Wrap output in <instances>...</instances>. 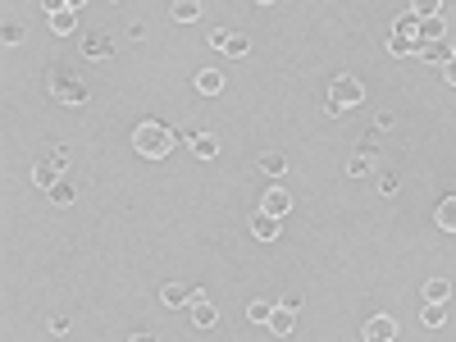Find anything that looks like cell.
Returning a JSON list of instances; mask_svg holds the SVG:
<instances>
[{
    "label": "cell",
    "instance_id": "1",
    "mask_svg": "<svg viewBox=\"0 0 456 342\" xmlns=\"http://www.w3.org/2000/svg\"><path fill=\"white\" fill-rule=\"evenodd\" d=\"M173 128L169 123H160V119H147V123H137L133 128V151L142 155V160H164V155L173 151Z\"/></svg>",
    "mask_w": 456,
    "mask_h": 342
},
{
    "label": "cell",
    "instance_id": "2",
    "mask_svg": "<svg viewBox=\"0 0 456 342\" xmlns=\"http://www.w3.org/2000/svg\"><path fill=\"white\" fill-rule=\"evenodd\" d=\"M46 92H51L55 101H64V105H87V101H92L87 83L73 73L69 64H60V68H46Z\"/></svg>",
    "mask_w": 456,
    "mask_h": 342
},
{
    "label": "cell",
    "instance_id": "3",
    "mask_svg": "<svg viewBox=\"0 0 456 342\" xmlns=\"http://www.w3.org/2000/svg\"><path fill=\"white\" fill-rule=\"evenodd\" d=\"M328 101H338L343 110H356V105L365 101V87H361V78H352V73H338L333 83H328Z\"/></svg>",
    "mask_w": 456,
    "mask_h": 342
},
{
    "label": "cell",
    "instance_id": "4",
    "mask_svg": "<svg viewBox=\"0 0 456 342\" xmlns=\"http://www.w3.org/2000/svg\"><path fill=\"white\" fill-rule=\"evenodd\" d=\"M361 338H365V342H388V338H397V319H393V315H374L370 324L361 329Z\"/></svg>",
    "mask_w": 456,
    "mask_h": 342
},
{
    "label": "cell",
    "instance_id": "5",
    "mask_svg": "<svg viewBox=\"0 0 456 342\" xmlns=\"http://www.w3.org/2000/svg\"><path fill=\"white\" fill-rule=\"evenodd\" d=\"M192 324H197V329H215L219 324V310L206 301V292H197V297H192Z\"/></svg>",
    "mask_w": 456,
    "mask_h": 342
},
{
    "label": "cell",
    "instance_id": "6",
    "mask_svg": "<svg viewBox=\"0 0 456 342\" xmlns=\"http://www.w3.org/2000/svg\"><path fill=\"white\" fill-rule=\"evenodd\" d=\"M82 55H87V60H110V55H114V42L105 32H87L82 37Z\"/></svg>",
    "mask_w": 456,
    "mask_h": 342
},
{
    "label": "cell",
    "instance_id": "7",
    "mask_svg": "<svg viewBox=\"0 0 456 342\" xmlns=\"http://www.w3.org/2000/svg\"><path fill=\"white\" fill-rule=\"evenodd\" d=\"M192 297H197V292H192V288H183V283H164V288H160V306H164V310L187 306Z\"/></svg>",
    "mask_w": 456,
    "mask_h": 342
},
{
    "label": "cell",
    "instance_id": "8",
    "mask_svg": "<svg viewBox=\"0 0 456 342\" xmlns=\"http://www.w3.org/2000/svg\"><path fill=\"white\" fill-rule=\"evenodd\" d=\"M260 210L274 214V219H283V214L292 210V197H288L283 188H269V192H265V201H260Z\"/></svg>",
    "mask_w": 456,
    "mask_h": 342
},
{
    "label": "cell",
    "instance_id": "9",
    "mask_svg": "<svg viewBox=\"0 0 456 342\" xmlns=\"http://www.w3.org/2000/svg\"><path fill=\"white\" fill-rule=\"evenodd\" d=\"M424 42H448V37H443V18L438 14L415 23V46H424Z\"/></svg>",
    "mask_w": 456,
    "mask_h": 342
},
{
    "label": "cell",
    "instance_id": "10",
    "mask_svg": "<svg viewBox=\"0 0 456 342\" xmlns=\"http://www.w3.org/2000/svg\"><path fill=\"white\" fill-rule=\"evenodd\" d=\"M192 83H197L201 96H219V92H224V73H219V68H201Z\"/></svg>",
    "mask_w": 456,
    "mask_h": 342
},
{
    "label": "cell",
    "instance_id": "11",
    "mask_svg": "<svg viewBox=\"0 0 456 342\" xmlns=\"http://www.w3.org/2000/svg\"><path fill=\"white\" fill-rule=\"evenodd\" d=\"M420 324L424 329H443L448 324V301H424L420 306Z\"/></svg>",
    "mask_w": 456,
    "mask_h": 342
},
{
    "label": "cell",
    "instance_id": "12",
    "mask_svg": "<svg viewBox=\"0 0 456 342\" xmlns=\"http://www.w3.org/2000/svg\"><path fill=\"white\" fill-rule=\"evenodd\" d=\"M251 233H256V238H260V242H274V238H278V233H283V224H278V219H274V214H265V210H260V214H256V219H251Z\"/></svg>",
    "mask_w": 456,
    "mask_h": 342
},
{
    "label": "cell",
    "instance_id": "13",
    "mask_svg": "<svg viewBox=\"0 0 456 342\" xmlns=\"http://www.w3.org/2000/svg\"><path fill=\"white\" fill-rule=\"evenodd\" d=\"M192 155H197V160H215L219 155V137L215 133H192Z\"/></svg>",
    "mask_w": 456,
    "mask_h": 342
},
{
    "label": "cell",
    "instance_id": "14",
    "mask_svg": "<svg viewBox=\"0 0 456 342\" xmlns=\"http://www.w3.org/2000/svg\"><path fill=\"white\" fill-rule=\"evenodd\" d=\"M415 55L429 60V64H448L452 60V46L448 42H424V46H415Z\"/></svg>",
    "mask_w": 456,
    "mask_h": 342
},
{
    "label": "cell",
    "instance_id": "15",
    "mask_svg": "<svg viewBox=\"0 0 456 342\" xmlns=\"http://www.w3.org/2000/svg\"><path fill=\"white\" fill-rule=\"evenodd\" d=\"M433 224H438L443 233H456V197H443L438 210H433Z\"/></svg>",
    "mask_w": 456,
    "mask_h": 342
},
{
    "label": "cell",
    "instance_id": "16",
    "mask_svg": "<svg viewBox=\"0 0 456 342\" xmlns=\"http://www.w3.org/2000/svg\"><path fill=\"white\" fill-rule=\"evenodd\" d=\"M365 173H374V151H356L347 160V178H365Z\"/></svg>",
    "mask_w": 456,
    "mask_h": 342
},
{
    "label": "cell",
    "instance_id": "17",
    "mask_svg": "<svg viewBox=\"0 0 456 342\" xmlns=\"http://www.w3.org/2000/svg\"><path fill=\"white\" fill-rule=\"evenodd\" d=\"M46 23H51L55 37H69L73 28H78V14H73V9H60V14H46Z\"/></svg>",
    "mask_w": 456,
    "mask_h": 342
},
{
    "label": "cell",
    "instance_id": "18",
    "mask_svg": "<svg viewBox=\"0 0 456 342\" xmlns=\"http://www.w3.org/2000/svg\"><path fill=\"white\" fill-rule=\"evenodd\" d=\"M448 297H452V283L448 279H429L420 288V301H448Z\"/></svg>",
    "mask_w": 456,
    "mask_h": 342
},
{
    "label": "cell",
    "instance_id": "19",
    "mask_svg": "<svg viewBox=\"0 0 456 342\" xmlns=\"http://www.w3.org/2000/svg\"><path fill=\"white\" fill-rule=\"evenodd\" d=\"M32 183H37V188H46V192H51L55 183H60V169H55L51 160H42V164H37V169H32Z\"/></svg>",
    "mask_w": 456,
    "mask_h": 342
},
{
    "label": "cell",
    "instance_id": "20",
    "mask_svg": "<svg viewBox=\"0 0 456 342\" xmlns=\"http://www.w3.org/2000/svg\"><path fill=\"white\" fill-rule=\"evenodd\" d=\"M292 315H297V310H288V306H274V315H269V329H274L278 338H288V334H292Z\"/></svg>",
    "mask_w": 456,
    "mask_h": 342
},
{
    "label": "cell",
    "instance_id": "21",
    "mask_svg": "<svg viewBox=\"0 0 456 342\" xmlns=\"http://www.w3.org/2000/svg\"><path fill=\"white\" fill-rule=\"evenodd\" d=\"M173 18H178V23H197L201 18V0H173Z\"/></svg>",
    "mask_w": 456,
    "mask_h": 342
},
{
    "label": "cell",
    "instance_id": "22",
    "mask_svg": "<svg viewBox=\"0 0 456 342\" xmlns=\"http://www.w3.org/2000/svg\"><path fill=\"white\" fill-rule=\"evenodd\" d=\"M269 315H274V301H269V297H260V301H251V306H247L251 324H269Z\"/></svg>",
    "mask_w": 456,
    "mask_h": 342
},
{
    "label": "cell",
    "instance_id": "23",
    "mask_svg": "<svg viewBox=\"0 0 456 342\" xmlns=\"http://www.w3.org/2000/svg\"><path fill=\"white\" fill-rule=\"evenodd\" d=\"M260 169H265L269 178H278V173L288 169V160H283V155H278V151H269V155H260Z\"/></svg>",
    "mask_w": 456,
    "mask_h": 342
},
{
    "label": "cell",
    "instance_id": "24",
    "mask_svg": "<svg viewBox=\"0 0 456 342\" xmlns=\"http://www.w3.org/2000/svg\"><path fill=\"white\" fill-rule=\"evenodd\" d=\"M388 55H397V60H402V55H415V37H397V32H393V42H388Z\"/></svg>",
    "mask_w": 456,
    "mask_h": 342
},
{
    "label": "cell",
    "instance_id": "25",
    "mask_svg": "<svg viewBox=\"0 0 456 342\" xmlns=\"http://www.w3.org/2000/svg\"><path fill=\"white\" fill-rule=\"evenodd\" d=\"M46 197H51L55 205H73V197H78V192H73V188H69V183H64V178H60V183H55V188H51V192H46Z\"/></svg>",
    "mask_w": 456,
    "mask_h": 342
},
{
    "label": "cell",
    "instance_id": "26",
    "mask_svg": "<svg viewBox=\"0 0 456 342\" xmlns=\"http://www.w3.org/2000/svg\"><path fill=\"white\" fill-rule=\"evenodd\" d=\"M443 9V0H411V14L415 18H433Z\"/></svg>",
    "mask_w": 456,
    "mask_h": 342
},
{
    "label": "cell",
    "instance_id": "27",
    "mask_svg": "<svg viewBox=\"0 0 456 342\" xmlns=\"http://www.w3.org/2000/svg\"><path fill=\"white\" fill-rule=\"evenodd\" d=\"M251 51V42H247V37H242V32H233V42L224 46V55H233V60H242V55H247Z\"/></svg>",
    "mask_w": 456,
    "mask_h": 342
},
{
    "label": "cell",
    "instance_id": "28",
    "mask_svg": "<svg viewBox=\"0 0 456 342\" xmlns=\"http://www.w3.org/2000/svg\"><path fill=\"white\" fill-rule=\"evenodd\" d=\"M379 197H397V173L393 169L379 173Z\"/></svg>",
    "mask_w": 456,
    "mask_h": 342
},
{
    "label": "cell",
    "instance_id": "29",
    "mask_svg": "<svg viewBox=\"0 0 456 342\" xmlns=\"http://www.w3.org/2000/svg\"><path fill=\"white\" fill-rule=\"evenodd\" d=\"M393 123H397V114H393V110H379V114H374V133H388Z\"/></svg>",
    "mask_w": 456,
    "mask_h": 342
},
{
    "label": "cell",
    "instance_id": "30",
    "mask_svg": "<svg viewBox=\"0 0 456 342\" xmlns=\"http://www.w3.org/2000/svg\"><path fill=\"white\" fill-rule=\"evenodd\" d=\"M0 42H5V46H18V42H23V28L5 23V32H0Z\"/></svg>",
    "mask_w": 456,
    "mask_h": 342
},
{
    "label": "cell",
    "instance_id": "31",
    "mask_svg": "<svg viewBox=\"0 0 456 342\" xmlns=\"http://www.w3.org/2000/svg\"><path fill=\"white\" fill-rule=\"evenodd\" d=\"M228 42H233V32H228V28H215V32H210V46H215V51H224Z\"/></svg>",
    "mask_w": 456,
    "mask_h": 342
},
{
    "label": "cell",
    "instance_id": "32",
    "mask_svg": "<svg viewBox=\"0 0 456 342\" xmlns=\"http://www.w3.org/2000/svg\"><path fill=\"white\" fill-rule=\"evenodd\" d=\"M51 334H55V338L69 334V315H55V319H51Z\"/></svg>",
    "mask_w": 456,
    "mask_h": 342
},
{
    "label": "cell",
    "instance_id": "33",
    "mask_svg": "<svg viewBox=\"0 0 456 342\" xmlns=\"http://www.w3.org/2000/svg\"><path fill=\"white\" fill-rule=\"evenodd\" d=\"M46 14H60V9H69V0H42Z\"/></svg>",
    "mask_w": 456,
    "mask_h": 342
},
{
    "label": "cell",
    "instance_id": "34",
    "mask_svg": "<svg viewBox=\"0 0 456 342\" xmlns=\"http://www.w3.org/2000/svg\"><path fill=\"white\" fill-rule=\"evenodd\" d=\"M443 83H452V87H456V55H452L448 64H443Z\"/></svg>",
    "mask_w": 456,
    "mask_h": 342
},
{
    "label": "cell",
    "instance_id": "35",
    "mask_svg": "<svg viewBox=\"0 0 456 342\" xmlns=\"http://www.w3.org/2000/svg\"><path fill=\"white\" fill-rule=\"evenodd\" d=\"M147 37V23H128V42H142Z\"/></svg>",
    "mask_w": 456,
    "mask_h": 342
},
{
    "label": "cell",
    "instance_id": "36",
    "mask_svg": "<svg viewBox=\"0 0 456 342\" xmlns=\"http://www.w3.org/2000/svg\"><path fill=\"white\" fill-rule=\"evenodd\" d=\"M78 5H87V0H69V9H78Z\"/></svg>",
    "mask_w": 456,
    "mask_h": 342
},
{
    "label": "cell",
    "instance_id": "37",
    "mask_svg": "<svg viewBox=\"0 0 456 342\" xmlns=\"http://www.w3.org/2000/svg\"><path fill=\"white\" fill-rule=\"evenodd\" d=\"M448 46H452V55H456V37H448Z\"/></svg>",
    "mask_w": 456,
    "mask_h": 342
},
{
    "label": "cell",
    "instance_id": "38",
    "mask_svg": "<svg viewBox=\"0 0 456 342\" xmlns=\"http://www.w3.org/2000/svg\"><path fill=\"white\" fill-rule=\"evenodd\" d=\"M256 5H278V0H256Z\"/></svg>",
    "mask_w": 456,
    "mask_h": 342
}]
</instances>
